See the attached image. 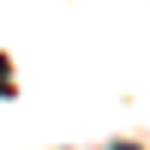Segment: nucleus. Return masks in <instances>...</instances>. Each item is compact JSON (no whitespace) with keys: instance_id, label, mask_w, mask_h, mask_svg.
<instances>
[{"instance_id":"2","label":"nucleus","mask_w":150,"mask_h":150,"mask_svg":"<svg viewBox=\"0 0 150 150\" xmlns=\"http://www.w3.org/2000/svg\"><path fill=\"white\" fill-rule=\"evenodd\" d=\"M108 150H138V144H126V138H120V144H108Z\"/></svg>"},{"instance_id":"1","label":"nucleus","mask_w":150,"mask_h":150,"mask_svg":"<svg viewBox=\"0 0 150 150\" xmlns=\"http://www.w3.org/2000/svg\"><path fill=\"white\" fill-rule=\"evenodd\" d=\"M0 96H12V72H6V60H0Z\"/></svg>"}]
</instances>
